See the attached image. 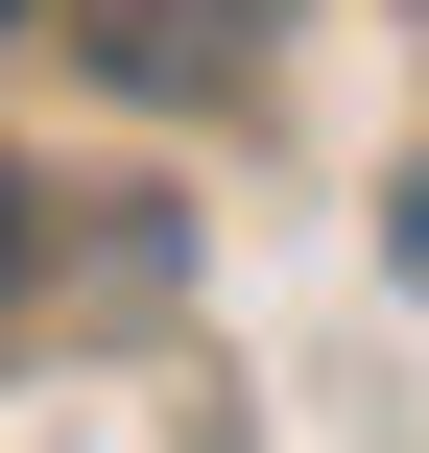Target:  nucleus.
Listing matches in <instances>:
<instances>
[{
	"mask_svg": "<svg viewBox=\"0 0 429 453\" xmlns=\"http://www.w3.org/2000/svg\"><path fill=\"white\" fill-rule=\"evenodd\" d=\"M382 263H406V287H429V167H406V191H382Z\"/></svg>",
	"mask_w": 429,
	"mask_h": 453,
	"instance_id": "1",
	"label": "nucleus"
},
{
	"mask_svg": "<svg viewBox=\"0 0 429 453\" xmlns=\"http://www.w3.org/2000/svg\"><path fill=\"white\" fill-rule=\"evenodd\" d=\"M0 287H24V167H0Z\"/></svg>",
	"mask_w": 429,
	"mask_h": 453,
	"instance_id": "2",
	"label": "nucleus"
},
{
	"mask_svg": "<svg viewBox=\"0 0 429 453\" xmlns=\"http://www.w3.org/2000/svg\"><path fill=\"white\" fill-rule=\"evenodd\" d=\"M0 24H24V0H0Z\"/></svg>",
	"mask_w": 429,
	"mask_h": 453,
	"instance_id": "3",
	"label": "nucleus"
}]
</instances>
